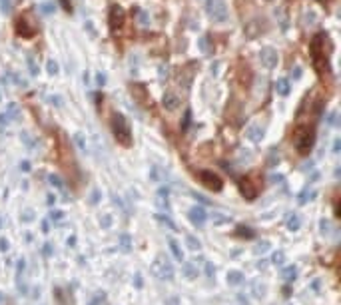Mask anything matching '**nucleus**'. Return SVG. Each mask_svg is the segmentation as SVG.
<instances>
[{"label": "nucleus", "mask_w": 341, "mask_h": 305, "mask_svg": "<svg viewBox=\"0 0 341 305\" xmlns=\"http://www.w3.org/2000/svg\"><path fill=\"white\" fill-rule=\"evenodd\" d=\"M325 32H319V34H315L314 38H312V42H309V54H312V62H314V68L319 72V74H323L327 68H329V64H327V54H325Z\"/></svg>", "instance_id": "obj_1"}, {"label": "nucleus", "mask_w": 341, "mask_h": 305, "mask_svg": "<svg viewBox=\"0 0 341 305\" xmlns=\"http://www.w3.org/2000/svg\"><path fill=\"white\" fill-rule=\"evenodd\" d=\"M315 144V130L309 128V126H297L295 132H293V146L297 150V154L305 156L312 152Z\"/></svg>", "instance_id": "obj_2"}, {"label": "nucleus", "mask_w": 341, "mask_h": 305, "mask_svg": "<svg viewBox=\"0 0 341 305\" xmlns=\"http://www.w3.org/2000/svg\"><path fill=\"white\" fill-rule=\"evenodd\" d=\"M112 132H114V138L120 146L124 148H130L132 146V130H130V124L126 120V116L122 114H112Z\"/></svg>", "instance_id": "obj_3"}, {"label": "nucleus", "mask_w": 341, "mask_h": 305, "mask_svg": "<svg viewBox=\"0 0 341 305\" xmlns=\"http://www.w3.org/2000/svg\"><path fill=\"white\" fill-rule=\"evenodd\" d=\"M206 10L213 22H226L228 20V6L226 0H208L206 2Z\"/></svg>", "instance_id": "obj_4"}, {"label": "nucleus", "mask_w": 341, "mask_h": 305, "mask_svg": "<svg viewBox=\"0 0 341 305\" xmlns=\"http://www.w3.org/2000/svg\"><path fill=\"white\" fill-rule=\"evenodd\" d=\"M124 20H126V10L120 4H112L110 10H108V26H110V30L118 32L120 28L124 26Z\"/></svg>", "instance_id": "obj_5"}, {"label": "nucleus", "mask_w": 341, "mask_h": 305, "mask_svg": "<svg viewBox=\"0 0 341 305\" xmlns=\"http://www.w3.org/2000/svg\"><path fill=\"white\" fill-rule=\"evenodd\" d=\"M198 178H200L202 186L208 188V190H211V192H220V190L224 188L222 178H220L218 174H213L211 170H200V172H198Z\"/></svg>", "instance_id": "obj_6"}, {"label": "nucleus", "mask_w": 341, "mask_h": 305, "mask_svg": "<svg viewBox=\"0 0 341 305\" xmlns=\"http://www.w3.org/2000/svg\"><path fill=\"white\" fill-rule=\"evenodd\" d=\"M237 188H239V194L243 195L245 199H256L258 197V186H254V182H252V178L250 176H243V178H239L237 180Z\"/></svg>", "instance_id": "obj_7"}, {"label": "nucleus", "mask_w": 341, "mask_h": 305, "mask_svg": "<svg viewBox=\"0 0 341 305\" xmlns=\"http://www.w3.org/2000/svg\"><path fill=\"white\" fill-rule=\"evenodd\" d=\"M154 272L158 274V278L162 279H174V267L168 259H164L162 255H158L156 263H154Z\"/></svg>", "instance_id": "obj_8"}, {"label": "nucleus", "mask_w": 341, "mask_h": 305, "mask_svg": "<svg viewBox=\"0 0 341 305\" xmlns=\"http://www.w3.org/2000/svg\"><path fill=\"white\" fill-rule=\"evenodd\" d=\"M277 52L273 50V48H262L260 50V62H262V66L263 68H267V70H271V68H275L277 66Z\"/></svg>", "instance_id": "obj_9"}, {"label": "nucleus", "mask_w": 341, "mask_h": 305, "mask_svg": "<svg viewBox=\"0 0 341 305\" xmlns=\"http://www.w3.org/2000/svg\"><path fill=\"white\" fill-rule=\"evenodd\" d=\"M130 92L138 104H142V106H150V94H148V90H146L144 84H132Z\"/></svg>", "instance_id": "obj_10"}, {"label": "nucleus", "mask_w": 341, "mask_h": 305, "mask_svg": "<svg viewBox=\"0 0 341 305\" xmlns=\"http://www.w3.org/2000/svg\"><path fill=\"white\" fill-rule=\"evenodd\" d=\"M14 30H16V34L22 36V38H32V36L36 34V26H34L32 22H28L26 18H22V16L14 22Z\"/></svg>", "instance_id": "obj_11"}, {"label": "nucleus", "mask_w": 341, "mask_h": 305, "mask_svg": "<svg viewBox=\"0 0 341 305\" xmlns=\"http://www.w3.org/2000/svg\"><path fill=\"white\" fill-rule=\"evenodd\" d=\"M188 218H190V222L194 223L196 227H204V223L208 220V214H206V210H204L202 206H194V208L188 212Z\"/></svg>", "instance_id": "obj_12"}, {"label": "nucleus", "mask_w": 341, "mask_h": 305, "mask_svg": "<svg viewBox=\"0 0 341 305\" xmlns=\"http://www.w3.org/2000/svg\"><path fill=\"white\" fill-rule=\"evenodd\" d=\"M162 106H164V110H168V112L178 110V108H180V98H178L176 94H172V92H166L164 98H162Z\"/></svg>", "instance_id": "obj_13"}, {"label": "nucleus", "mask_w": 341, "mask_h": 305, "mask_svg": "<svg viewBox=\"0 0 341 305\" xmlns=\"http://www.w3.org/2000/svg\"><path fill=\"white\" fill-rule=\"evenodd\" d=\"M245 138L258 144V142H262L263 140V130L258 126V124H252V126L245 128Z\"/></svg>", "instance_id": "obj_14"}, {"label": "nucleus", "mask_w": 341, "mask_h": 305, "mask_svg": "<svg viewBox=\"0 0 341 305\" xmlns=\"http://www.w3.org/2000/svg\"><path fill=\"white\" fill-rule=\"evenodd\" d=\"M198 46H200V50H202V54L206 56H211L213 54V40H211V36H202L200 40H198Z\"/></svg>", "instance_id": "obj_15"}, {"label": "nucleus", "mask_w": 341, "mask_h": 305, "mask_svg": "<svg viewBox=\"0 0 341 305\" xmlns=\"http://www.w3.org/2000/svg\"><path fill=\"white\" fill-rule=\"evenodd\" d=\"M168 188H160V192H158V197H156V204L160 210H166V212H170V201H168Z\"/></svg>", "instance_id": "obj_16"}, {"label": "nucleus", "mask_w": 341, "mask_h": 305, "mask_svg": "<svg viewBox=\"0 0 341 305\" xmlns=\"http://www.w3.org/2000/svg\"><path fill=\"white\" fill-rule=\"evenodd\" d=\"M182 269H184V274H185V278H188V279H196V278H198V267H196L194 263H190V261H184Z\"/></svg>", "instance_id": "obj_17"}, {"label": "nucleus", "mask_w": 341, "mask_h": 305, "mask_svg": "<svg viewBox=\"0 0 341 305\" xmlns=\"http://www.w3.org/2000/svg\"><path fill=\"white\" fill-rule=\"evenodd\" d=\"M170 250L174 253V257L178 259V261H184V251L180 248V244L176 242V240H170Z\"/></svg>", "instance_id": "obj_18"}, {"label": "nucleus", "mask_w": 341, "mask_h": 305, "mask_svg": "<svg viewBox=\"0 0 341 305\" xmlns=\"http://www.w3.org/2000/svg\"><path fill=\"white\" fill-rule=\"evenodd\" d=\"M275 92H277L280 96H288L289 94V80H286V78L277 80V82H275Z\"/></svg>", "instance_id": "obj_19"}, {"label": "nucleus", "mask_w": 341, "mask_h": 305, "mask_svg": "<svg viewBox=\"0 0 341 305\" xmlns=\"http://www.w3.org/2000/svg\"><path fill=\"white\" fill-rule=\"evenodd\" d=\"M299 225H301L299 216H297V214H291V216L288 218V229L289 231H297V229H299Z\"/></svg>", "instance_id": "obj_20"}, {"label": "nucleus", "mask_w": 341, "mask_h": 305, "mask_svg": "<svg viewBox=\"0 0 341 305\" xmlns=\"http://www.w3.org/2000/svg\"><path fill=\"white\" fill-rule=\"evenodd\" d=\"M243 281V274L241 272H230L228 274V283L230 285H239Z\"/></svg>", "instance_id": "obj_21"}, {"label": "nucleus", "mask_w": 341, "mask_h": 305, "mask_svg": "<svg viewBox=\"0 0 341 305\" xmlns=\"http://www.w3.org/2000/svg\"><path fill=\"white\" fill-rule=\"evenodd\" d=\"M297 276V269H295V265H288L284 272H282V278L286 279V281H293Z\"/></svg>", "instance_id": "obj_22"}, {"label": "nucleus", "mask_w": 341, "mask_h": 305, "mask_svg": "<svg viewBox=\"0 0 341 305\" xmlns=\"http://www.w3.org/2000/svg\"><path fill=\"white\" fill-rule=\"evenodd\" d=\"M120 250L122 251L132 250V238L128 235V233H122V235H120Z\"/></svg>", "instance_id": "obj_23"}, {"label": "nucleus", "mask_w": 341, "mask_h": 305, "mask_svg": "<svg viewBox=\"0 0 341 305\" xmlns=\"http://www.w3.org/2000/svg\"><path fill=\"white\" fill-rule=\"evenodd\" d=\"M236 235H239V238H254V229L252 227H245V225H239L237 227V231H236Z\"/></svg>", "instance_id": "obj_24"}, {"label": "nucleus", "mask_w": 341, "mask_h": 305, "mask_svg": "<svg viewBox=\"0 0 341 305\" xmlns=\"http://www.w3.org/2000/svg\"><path fill=\"white\" fill-rule=\"evenodd\" d=\"M185 244H188V248H190V250H200V248H202V244H200V240H196V238H194V235H185Z\"/></svg>", "instance_id": "obj_25"}, {"label": "nucleus", "mask_w": 341, "mask_h": 305, "mask_svg": "<svg viewBox=\"0 0 341 305\" xmlns=\"http://www.w3.org/2000/svg\"><path fill=\"white\" fill-rule=\"evenodd\" d=\"M26 64H28V70H30V74L32 76H36L38 74V66H36V60H34V56H26Z\"/></svg>", "instance_id": "obj_26"}, {"label": "nucleus", "mask_w": 341, "mask_h": 305, "mask_svg": "<svg viewBox=\"0 0 341 305\" xmlns=\"http://www.w3.org/2000/svg\"><path fill=\"white\" fill-rule=\"evenodd\" d=\"M230 220H232L230 216H224V214H220V212H215V214H211V222H213V223H218V225H220V223L230 222Z\"/></svg>", "instance_id": "obj_27"}, {"label": "nucleus", "mask_w": 341, "mask_h": 305, "mask_svg": "<svg viewBox=\"0 0 341 305\" xmlns=\"http://www.w3.org/2000/svg\"><path fill=\"white\" fill-rule=\"evenodd\" d=\"M20 140H22V142L26 144V148H28V150H32V148L36 146V140L32 138V136H30L28 132H22V134H20Z\"/></svg>", "instance_id": "obj_28"}, {"label": "nucleus", "mask_w": 341, "mask_h": 305, "mask_svg": "<svg viewBox=\"0 0 341 305\" xmlns=\"http://www.w3.org/2000/svg\"><path fill=\"white\" fill-rule=\"evenodd\" d=\"M136 16H138V20H140V24H142V26H148V24H150V18H148V14H146L144 10L136 8Z\"/></svg>", "instance_id": "obj_29"}, {"label": "nucleus", "mask_w": 341, "mask_h": 305, "mask_svg": "<svg viewBox=\"0 0 341 305\" xmlns=\"http://www.w3.org/2000/svg\"><path fill=\"white\" fill-rule=\"evenodd\" d=\"M156 218H158V220H160V222H162V223H164V225H168L170 229H174V231H178V227H176V223L172 222V220H170L168 216H162V214H158Z\"/></svg>", "instance_id": "obj_30"}, {"label": "nucleus", "mask_w": 341, "mask_h": 305, "mask_svg": "<svg viewBox=\"0 0 341 305\" xmlns=\"http://www.w3.org/2000/svg\"><path fill=\"white\" fill-rule=\"evenodd\" d=\"M271 261H273L275 265H284V261H286V253H284V251H275L273 257H271Z\"/></svg>", "instance_id": "obj_31"}, {"label": "nucleus", "mask_w": 341, "mask_h": 305, "mask_svg": "<svg viewBox=\"0 0 341 305\" xmlns=\"http://www.w3.org/2000/svg\"><path fill=\"white\" fill-rule=\"evenodd\" d=\"M74 144L78 146L80 152H86V140H84L82 134H74Z\"/></svg>", "instance_id": "obj_32"}, {"label": "nucleus", "mask_w": 341, "mask_h": 305, "mask_svg": "<svg viewBox=\"0 0 341 305\" xmlns=\"http://www.w3.org/2000/svg\"><path fill=\"white\" fill-rule=\"evenodd\" d=\"M46 72H48L50 76H56V74H58V64H56L54 60H48V62H46Z\"/></svg>", "instance_id": "obj_33"}, {"label": "nucleus", "mask_w": 341, "mask_h": 305, "mask_svg": "<svg viewBox=\"0 0 341 305\" xmlns=\"http://www.w3.org/2000/svg\"><path fill=\"white\" fill-rule=\"evenodd\" d=\"M50 184L54 188H58V190H64V184H62V180L58 176H50Z\"/></svg>", "instance_id": "obj_34"}, {"label": "nucleus", "mask_w": 341, "mask_h": 305, "mask_svg": "<svg viewBox=\"0 0 341 305\" xmlns=\"http://www.w3.org/2000/svg\"><path fill=\"white\" fill-rule=\"evenodd\" d=\"M62 218H64V212H60V210H52L50 212V220L52 222H60Z\"/></svg>", "instance_id": "obj_35"}, {"label": "nucleus", "mask_w": 341, "mask_h": 305, "mask_svg": "<svg viewBox=\"0 0 341 305\" xmlns=\"http://www.w3.org/2000/svg\"><path fill=\"white\" fill-rule=\"evenodd\" d=\"M12 120H14V114H10V112L0 114V124H8V122H12Z\"/></svg>", "instance_id": "obj_36"}, {"label": "nucleus", "mask_w": 341, "mask_h": 305, "mask_svg": "<svg viewBox=\"0 0 341 305\" xmlns=\"http://www.w3.org/2000/svg\"><path fill=\"white\" fill-rule=\"evenodd\" d=\"M0 10H2V14H8L10 12V0H0Z\"/></svg>", "instance_id": "obj_37"}, {"label": "nucleus", "mask_w": 341, "mask_h": 305, "mask_svg": "<svg viewBox=\"0 0 341 305\" xmlns=\"http://www.w3.org/2000/svg\"><path fill=\"white\" fill-rule=\"evenodd\" d=\"M312 195H315V192H303V194H299V204H305L307 199H312Z\"/></svg>", "instance_id": "obj_38"}, {"label": "nucleus", "mask_w": 341, "mask_h": 305, "mask_svg": "<svg viewBox=\"0 0 341 305\" xmlns=\"http://www.w3.org/2000/svg\"><path fill=\"white\" fill-rule=\"evenodd\" d=\"M48 102H50L52 106H58V108L62 106V98H60V96H48Z\"/></svg>", "instance_id": "obj_39"}, {"label": "nucleus", "mask_w": 341, "mask_h": 305, "mask_svg": "<svg viewBox=\"0 0 341 305\" xmlns=\"http://www.w3.org/2000/svg\"><path fill=\"white\" fill-rule=\"evenodd\" d=\"M267 250H269V244H267V242H262V244H258V248H256V253H265Z\"/></svg>", "instance_id": "obj_40"}, {"label": "nucleus", "mask_w": 341, "mask_h": 305, "mask_svg": "<svg viewBox=\"0 0 341 305\" xmlns=\"http://www.w3.org/2000/svg\"><path fill=\"white\" fill-rule=\"evenodd\" d=\"M60 6H62L64 12H72V4H70V0H60Z\"/></svg>", "instance_id": "obj_41"}, {"label": "nucleus", "mask_w": 341, "mask_h": 305, "mask_svg": "<svg viewBox=\"0 0 341 305\" xmlns=\"http://www.w3.org/2000/svg\"><path fill=\"white\" fill-rule=\"evenodd\" d=\"M40 10H42V12H46V14H50V12L54 10V6L50 4V2H44V4H40Z\"/></svg>", "instance_id": "obj_42"}, {"label": "nucleus", "mask_w": 341, "mask_h": 305, "mask_svg": "<svg viewBox=\"0 0 341 305\" xmlns=\"http://www.w3.org/2000/svg\"><path fill=\"white\" fill-rule=\"evenodd\" d=\"M206 274H208V278H213V274H215V269H213L210 261H206Z\"/></svg>", "instance_id": "obj_43"}, {"label": "nucleus", "mask_w": 341, "mask_h": 305, "mask_svg": "<svg viewBox=\"0 0 341 305\" xmlns=\"http://www.w3.org/2000/svg\"><path fill=\"white\" fill-rule=\"evenodd\" d=\"M100 223H102V227H110V225H112V216H104V218L100 220Z\"/></svg>", "instance_id": "obj_44"}, {"label": "nucleus", "mask_w": 341, "mask_h": 305, "mask_svg": "<svg viewBox=\"0 0 341 305\" xmlns=\"http://www.w3.org/2000/svg\"><path fill=\"white\" fill-rule=\"evenodd\" d=\"M96 84H98L100 88H102V86L106 84V76L102 74V72H100V74H96Z\"/></svg>", "instance_id": "obj_45"}, {"label": "nucleus", "mask_w": 341, "mask_h": 305, "mask_svg": "<svg viewBox=\"0 0 341 305\" xmlns=\"http://www.w3.org/2000/svg\"><path fill=\"white\" fill-rule=\"evenodd\" d=\"M160 78H162V80L168 78V66H164V64L160 66Z\"/></svg>", "instance_id": "obj_46"}, {"label": "nucleus", "mask_w": 341, "mask_h": 305, "mask_svg": "<svg viewBox=\"0 0 341 305\" xmlns=\"http://www.w3.org/2000/svg\"><path fill=\"white\" fill-rule=\"evenodd\" d=\"M329 124H331V126H337V112H331V114H329Z\"/></svg>", "instance_id": "obj_47"}, {"label": "nucleus", "mask_w": 341, "mask_h": 305, "mask_svg": "<svg viewBox=\"0 0 341 305\" xmlns=\"http://www.w3.org/2000/svg\"><path fill=\"white\" fill-rule=\"evenodd\" d=\"M319 225H321V231H323V233H327V231H329V222H327V220H321Z\"/></svg>", "instance_id": "obj_48"}, {"label": "nucleus", "mask_w": 341, "mask_h": 305, "mask_svg": "<svg viewBox=\"0 0 341 305\" xmlns=\"http://www.w3.org/2000/svg\"><path fill=\"white\" fill-rule=\"evenodd\" d=\"M34 220V216H32V212L28 210V212H24V216H22V222H32Z\"/></svg>", "instance_id": "obj_49"}, {"label": "nucleus", "mask_w": 341, "mask_h": 305, "mask_svg": "<svg viewBox=\"0 0 341 305\" xmlns=\"http://www.w3.org/2000/svg\"><path fill=\"white\" fill-rule=\"evenodd\" d=\"M190 120H192V112L185 110V116H184V130L188 128V124H190Z\"/></svg>", "instance_id": "obj_50"}, {"label": "nucleus", "mask_w": 341, "mask_h": 305, "mask_svg": "<svg viewBox=\"0 0 341 305\" xmlns=\"http://www.w3.org/2000/svg\"><path fill=\"white\" fill-rule=\"evenodd\" d=\"M291 76H293V78L297 80V78L301 76V68H299V66H295V68H293V72H291Z\"/></svg>", "instance_id": "obj_51"}, {"label": "nucleus", "mask_w": 341, "mask_h": 305, "mask_svg": "<svg viewBox=\"0 0 341 305\" xmlns=\"http://www.w3.org/2000/svg\"><path fill=\"white\" fill-rule=\"evenodd\" d=\"M42 251H44V255H46V257H48V255H52V248H50V244H44Z\"/></svg>", "instance_id": "obj_52"}, {"label": "nucleus", "mask_w": 341, "mask_h": 305, "mask_svg": "<svg viewBox=\"0 0 341 305\" xmlns=\"http://www.w3.org/2000/svg\"><path fill=\"white\" fill-rule=\"evenodd\" d=\"M8 250V242L4 238H0V251H6Z\"/></svg>", "instance_id": "obj_53"}, {"label": "nucleus", "mask_w": 341, "mask_h": 305, "mask_svg": "<svg viewBox=\"0 0 341 305\" xmlns=\"http://www.w3.org/2000/svg\"><path fill=\"white\" fill-rule=\"evenodd\" d=\"M339 148H341V140H335V144H333V152L339 154Z\"/></svg>", "instance_id": "obj_54"}, {"label": "nucleus", "mask_w": 341, "mask_h": 305, "mask_svg": "<svg viewBox=\"0 0 341 305\" xmlns=\"http://www.w3.org/2000/svg\"><path fill=\"white\" fill-rule=\"evenodd\" d=\"M98 199H100V194H98V192H92V199H90V201H92V204H98Z\"/></svg>", "instance_id": "obj_55"}, {"label": "nucleus", "mask_w": 341, "mask_h": 305, "mask_svg": "<svg viewBox=\"0 0 341 305\" xmlns=\"http://www.w3.org/2000/svg\"><path fill=\"white\" fill-rule=\"evenodd\" d=\"M20 170H24V172H30V162H26V160H24V162L20 164Z\"/></svg>", "instance_id": "obj_56"}, {"label": "nucleus", "mask_w": 341, "mask_h": 305, "mask_svg": "<svg viewBox=\"0 0 341 305\" xmlns=\"http://www.w3.org/2000/svg\"><path fill=\"white\" fill-rule=\"evenodd\" d=\"M68 246H70V248H74V246H76V238H74V235H72V238H68Z\"/></svg>", "instance_id": "obj_57"}, {"label": "nucleus", "mask_w": 341, "mask_h": 305, "mask_svg": "<svg viewBox=\"0 0 341 305\" xmlns=\"http://www.w3.org/2000/svg\"><path fill=\"white\" fill-rule=\"evenodd\" d=\"M42 231H44V233H48V231H50V229H48V222H42Z\"/></svg>", "instance_id": "obj_58"}, {"label": "nucleus", "mask_w": 341, "mask_h": 305, "mask_svg": "<svg viewBox=\"0 0 341 305\" xmlns=\"http://www.w3.org/2000/svg\"><path fill=\"white\" fill-rule=\"evenodd\" d=\"M54 201H56V195H48V204H50V206H52Z\"/></svg>", "instance_id": "obj_59"}, {"label": "nucleus", "mask_w": 341, "mask_h": 305, "mask_svg": "<svg viewBox=\"0 0 341 305\" xmlns=\"http://www.w3.org/2000/svg\"><path fill=\"white\" fill-rule=\"evenodd\" d=\"M0 102H2V98H0Z\"/></svg>", "instance_id": "obj_60"}]
</instances>
